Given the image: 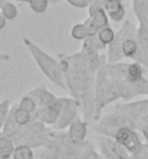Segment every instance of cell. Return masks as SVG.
I'll list each match as a JSON object with an SVG mask.
<instances>
[{
    "mask_svg": "<svg viewBox=\"0 0 148 159\" xmlns=\"http://www.w3.org/2000/svg\"><path fill=\"white\" fill-rule=\"evenodd\" d=\"M112 38H114V32H112L109 28H105V29L101 30V34H99V39L102 42H111Z\"/></svg>",
    "mask_w": 148,
    "mask_h": 159,
    "instance_id": "obj_6",
    "label": "cell"
},
{
    "mask_svg": "<svg viewBox=\"0 0 148 159\" xmlns=\"http://www.w3.org/2000/svg\"><path fill=\"white\" fill-rule=\"evenodd\" d=\"M13 155H15V159H30V158H32V155H30V151L26 146L17 148Z\"/></svg>",
    "mask_w": 148,
    "mask_h": 159,
    "instance_id": "obj_4",
    "label": "cell"
},
{
    "mask_svg": "<svg viewBox=\"0 0 148 159\" xmlns=\"http://www.w3.org/2000/svg\"><path fill=\"white\" fill-rule=\"evenodd\" d=\"M118 140L121 143H124L125 146L129 149L131 152H138L141 149V143L138 140L135 133L129 132L128 129H122L118 132Z\"/></svg>",
    "mask_w": 148,
    "mask_h": 159,
    "instance_id": "obj_1",
    "label": "cell"
},
{
    "mask_svg": "<svg viewBox=\"0 0 148 159\" xmlns=\"http://www.w3.org/2000/svg\"><path fill=\"white\" fill-rule=\"evenodd\" d=\"M30 4L35 12H43L48 6V0H30Z\"/></svg>",
    "mask_w": 148,
    "mask_h": 159,
    "instance_id": "obj_5",
    "label": "cell"
},
{
    "mask_svg": "<svg viewBox=\"0 0 148 159\" xmlns=\"http://www.w3.org/2000/svg\"><path fill=\"white\" fill-rule=\"evenodd\" d=\"M122 51L127 57H132L137 52V42L132 41V39H127L122 43Z\"/></svg>",
    "mask_w": 148,
    "mask_h": 159,
    "instance_id": "obj_3",
    "label": "cell"
},
{
    "mask_svg": "<svg viewBox=\"0 0 148 159\" xmlns=\"http://www.w3.org/2000/svg\"><path fill=\"white\" fill-rule=\"evenodd\" d=\"M128 78L132 83H137V81H141L142 78V68L138 65V64H131L128 67V72H127Z\"/></svg>",
    "mask_w": 148,
    "mask_h": 159,
    "instance_id": "obj_2",
    "label": "cell"
}]
</instances>
